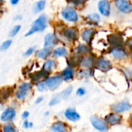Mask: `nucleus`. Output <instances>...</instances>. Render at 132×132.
Returning <instances> with one entry per match:
<instances>
[{
    "instance_id": "f257e3e1",
    "label": "nucleus",
    "mask_w": 132,
    "mask_h": 132,
    "mask_svg": "<svg viewBox=\"0 0 132 132\" xmlns=\"http://www.w3.org/2000/svg\"><path fill=\"white\" fill-rule=\"evenodd\" d=\"M46 22H47V17L45 15H40L38 19H36L34 21L31 29L27 32L26 36H29L30 35H32L35 32L43 31L46 28V26H47Z\"/></svg>"
},
{
    "instance_id": "f03ea898",
    "label": "nucleus",
    "mask_w": 132,
    "mask_h": 132,
    "mask_svg": "<svg viewBox=\"0 0 132 132\" xmlns=\"http://www.w3.org/2000/svg\"><path fill=\"white\" fill-rule=\"evenodd\" d=\"M63 17L70 22H77L78 20V15L77 12L71 7H67L62 12Z\"/></svg>"
},
{
    "instance_id": "7ed1b4c3",
    "label": "nucleus",
    "mask_w": 132,
    "mask_h": 132,
    "mask_svg": "<svg viewBox=\"0 0 132 132\" xmlns=\"http://www.w3.org/2000/svg\"><path fill=\"white\" fill-rule=\"evenodd\" d=\"M32 85L29 83H22L19 86L18 91L16 92V97L19 100H23L28 94V92L31 90Z\"/></svg>"
},
{
    "instance_id": "20e7f679",
    "label": "nucleus",
    "mask_w": 132,
    "mask_h": 132,
    "mask_svg": "<svg viewBox=\"0 0 132 132\" xmlns=\"http://www.w3.org/2000/svg\"><path fill=\"white\" fill-rule=\"evenodd\" d=\"M90 122H91L92 125L94 126V128L99 130V131H106L108 130L106 121H104V120L101 119L100 118H98L97 116L91 117L90 118Z\"/></svg>"
},
{
    "instance_id": "39448f33",
    "label": "nucleus",
    "mask_w": 132,
    "mask_h": 132,
    "mask_svg": "<svg viewBox=\"0 0 132 132\" xmlns=\"http://www.w3.org/2000/svg\"><path fill=\"white\" fill-rule=\"evenodd\" d=\"M45 83L49 89H50L51 90H54L61 84L62 78L60 76H55L53 77L47 78Z\"/></svg>"
},
{
    "instance_id": "423d86ee",
    "label": "nucleus",
    "mask_w": 132,
    "mask_h": 132,
    "mask_svg": "<svg viewBox=\"0 0 132 132\" xmlns=\"http://www.w3.org/2000/svg\"><path fill=\"white\" fill-rule=\"evenodd\" d=\"M115 5L124 13H130L132 12V5L127 0H115Z\"/></svg>"
},
{
    "instance_id": "0eeeda50",
    "label": "nucleus",
    "mask_w": 132,
    "mask_h": 132,
    "mask_svg": "<svg viewBox=\"0 0 132 132\" xmlns=\"http://www.w3.org/2000/svg\"><path fill=\"white\" fill-rule=\"evenodd\" d=\"M98 8H99V11L100 12L104 15V16H108L110 15L111 12V5L108 1L107 0H102L99 2L98 4Z\"/></svg>"
},
{
    "instance_id": "6e6552de",
    "label": "nucleus",
    "mask_w": 132,
    "mask_h": 132,
    "mask_svg": "<svg viewBox=\"0 0 132 132\" xmlns=\"http://www.w3.org/2000/svg\"><path fill=\"white\" fill-rule=\"evenodd\" d=\"M131 108V106L128 102H121L118 103L112 107V110L116 113H121L125 111H128Z\"/></svg>"
},
{
    "instance_id": "1a4fd4ad",
    "label": "nucleus",
    "mask_w": 132,
    "mask_h": 132,
    "mask_svg": "<svg viewBox=\"0 0 132 132\" xmlns=\"http://www.w3.org/2000/svg\"><path fill=\"white\" fill-rule=\"evenodd\" d=\"M63 34L70 40H75L78 37V30L76 28H66L63 29Z\"/></svg>"
},
{
    "instance_id": "9d476101",
    "label": "nucleus",
    "mask_w": 132,
    "mask_h": 132,
    "mask_svg": "<svg viewBox=\"0 0 132 132\" xmlns=\"http://www.w3.org/2000/svg\"><path fill=\"white\" fill-rule=\"evenodd\" d=\"M108 41L110 43L111 45L116 46V47H120L122 46L123 43H124V40L118 34H112L108 36Z\"/></svg>"
},
{
    "instance_id": "9b49d317",
    "label": "nucleus",
    "mask_w": 132,
    "mask_h": 132,
    "mask_svg": "<svg viewBox=\"0 0 132 132\" xmlns=\"http://www.w3.org/2000/svg\"><path fill=\"white\" fill-rule=\"evenodd\" d=\"M15 117V111L12 108H9L5 109L2 114L1 120L2 121H12Z\"/></svg>"
},
{
    "instance_id": "f8f14e48",
    "label": "nucleus",
    "mask_w": 132,
    "mask_h": 132,
    "mask_svg": "<svg viewBox=\"0 0 132 132\" xmlns=\"http://www.w3.org/2000/svg\"><path fill=\"white\" fill-rule=\"evenodd\" d=\"M105 120H106V122L110 124V125H118L119 123H121V116L118 114H110L106 116L105 118Z\"/></svg>"
},
{
    "instance_id": "ddd939ff",
    "label": "nucleus",
    "mask_w": 132,
    "mask_h": 132,
    "mask_svg": "<svg viewBox=\"0 0 132 132\" xmlns=\"http://www.w3.org/2000/svg\"><path fill=\"white\" fill-rule=\"evenodd\" d=\"M97 67L102 71H108L111 68V63L110 61L104 58H101L97 62Z\"/></svg>"
},
{
    "instance_id": "4468645a",
    "label": "nucleus",
    "mask_w": 132,
    "mask_h": 132,
    "mask_svg": "<svg viewBox=\"0 0 132 132\" xmlns=\"http://www.w3.org/2000/svg\"><path fill=\"white\" fill-rule=\"evenodd\" d=\"M65 116L68 120H70L71 121H77L80 118L79 114L73 108L67 109L65 112Z\"/></svg>"
},
{
    "instance_id": "2eb2a0df",
    "label": "nucleus",
    "mask_w": 132,
    "mask_h": 132,
    "mask_svg": "<svg viewBox=\"0 0 132 132\" xmlns=\"http://www.w3.org/2000/svg\"><path fill=\"white\" fill-rule=\"evenodd\" d=\"M56 43V39L53 34H47L45 36V40H44V46L51 48Z\"/></svg>"
},
{
    "instance_id": "dca6fc26",
    "label": "nucleus",
    "mask_w": 132,
    "mask_h": 132,
    "mask_svg": "<svg viewBox=\"0 0 132 132\" xmlns=\"http://www.w3.org/2000/svg\"><path fill=\"white\" fill-rule=\"evenodd\" d=\"M48 76H49V72H47V71H46V70H43V71L37 72V73H35L34 74H32V81H34V82L39 83V82H40L43 79L46 78Z\"/></svg>"
},
{
    "instance_id": "f3484780",
    "label": "nucleus",
    "mask_w": 132,
    "mask_h": 132,
    "mask_svg": "<svg viewBox=\"0 0 132 132\" xmlns=\"http://www.w3.org/2000/svg\"><path fill=\"white\" fill-rule=\"evenodd\" d=\"M50 53H51L50 48L45 47V48L43 49V50H40L36 51V56H37L38 58L45 60V59H46V58L50 55Z\"/></svg>"
},
{
    "instance_id": "a211bd4d",
    "label": "nucleus",
    "mask_w": 132,
    "mask_h": 132,
    "mask_svg": "<svg viewBox=\"0 0 132 132\" xmlns=\"http://www.w3.org/2000/svg\"><path fill=\"white\" fill-rule=\"evenodd\" d=\"M94 34V29H87L83 31V32H82V38H83V39L85 42L89 43L91 40Z\"/></svg>"
},
{
    "instance_id": "6ab92c4d",
    "label": "nucleus",
    "mask_w": 132,
    "mask_h": 132,
    "mask_svg": "<svg viewBox=\"0 0 132 132\" xmlns=\"http://www.w3.org/2000/svg\"><path fill=\"white\" fill-rule=\"evenodd\" d=\"M111 53H112L113 56L115 59H122V58H125L127 56L126 52L123 49H121V48H115V49H114L111 51Z\"/></svg>"
},
{
    "instance_id": "aec40b11",
    "label": "nucleus",
    "mask_w": 132,
    "mask_h": 132,
    "mask_svg": "<svg viewBox=\"0 0 132 132\" xmlns=\"http://www.w3.org/2000/svg\"><path fill=\"white\" fill-rule=\"evenodd\" d=\"M80 65L83 67L90 68L94 66V59L91 56H85L81 60Z\"/></svg>"
},
{
    "instance_id": "412c9836",
    "label": "nucleus",
    "mask_w": 132,
    "mask_h": 132,
    "mask_svg": "<svg viewBox=\"0 0 132 132\" xmlns=\"http://www.w3.org/2000/svg\"><path fill=\"white\" fill-rule=\"evenodd\" d=\"M51 130L53 131H58V132H64L67 131V128L65 124H63V122L58 121L56 122L55 124H53L51 127Z\"/></svg>"
},
{
    "instance_id": "4be33fe9",
    "label": "nucleus",
    "mask_w": 132,
    "mask_h": 132,
    "mask_svg": "<svg viewBox=\"0 0 132 132\" xmlns=\"http://www.w3.org/2000/svg\"><path fill=\"white\" fill-rule=\"evenodd\" d=\"M45 5H46V1L45 0H40L39 2H37L34 5V12L37 13V12L43 11V9L45 8Z\"/></svg>"
},
{
    "instance_id": "5701e85b",
    "label": "nucleus",
    "mask_w": 132,
    "mask_h": 132,
    "mask_svg": "<svg viewBox=\"0 0 132 132\" xmlns=\"http://www.w3.org/2000/svg\"><path fill=\"white\" fill-rule=\"evenodd\" d=\"M11 94V90L9 88H3L0 90V100L5 101Z\"/></svg>"
},
{
    "instance_id": "b1692460",
    "label": "nucleus",
    "mask_w": 132,
    "mask_h": 132,
    "mask_svg": "<svg viewBox=\"0 0 132 132\" xmlns=\"http://www.w3.org/2000/svg\"><path fill=\"white\" fill-rule=\"evenodd\" d=\"M62 74H63V79L65 80H70V79L73 78L74 73H73V70L72 69L67 68L65 70H63V72Z\"/></svg>"
},
{
    "instance_id": "393cba45",
    "label": "nucleus",
    "mask_w": 132,
    "mask_h": 132,
    "mask_svg": "<svg viewBox=\"0 0 132 132\" xmlns=\"http://www.w3.org/2000/svg\"><path fill=\"white\" fill-rule=\"evenodd\" d=\"M53 55L55 56H66L67 55V50L63 47H59L53 51Z\"/></svg>"
},
{
    "instance_id": "a878e982",
    "label": "nucleus",
    "mask_w": 132,
    "mask_h": 132,
    "mask_svg": "<svg viewBox=\"0 0 132 132\" xmlns=\"http://www.w3.org/2000/svg\"><path fill=\"white\" fill-rule=\"evenodd\" d=\"M55 65H56V63H55L53 60H47V61L44 63L43 68L44 70H46V71H47V72H50L52 69H53V67H55Z\"/></svg>"
},
{
    "instance_id": "bb28decb",
    "label": "nucleus",
    "mask_w": 132,
    "mask_h": 132,
    "mask_svg": "<svg viewBox=\"0 0 132 132\" xmlns=\"http://www.w3.org/2000/svg\"><path fill=\"white\" fill-rule=\"evenodd\" d=\"M72 91H73V87L70 86L67 89H65L63 91H62V93L60 94V97L63 99H67L70 97V95L71 94Z\"/></svg>"
},
{
    "instance_id": "cd10ccee",
    "label": "nucleus",
    "mask_w": 132,
    "mask_h": 132,
    "mask_svg": "<svg viewBox=\"0 0 132 132\" xmlns=\"http://www.w3.org/2000/svg\"><path fill=\"white\" fill-rule=\"evenodd\" d=\"M89 51H90V48L86 45H80L77 47V53L80 54H85L89 53Z\"/></svg>"
},
{
    "instance_id": "c85d7f7f",
    "label": "nucleus",
    "mask_w": 132,
    "mask_h": 132,
    "mask_svg": "<svg viewBox=\"0 0 132 132\" xmlns=\"http://www.w3.org/2000/svg\"><path fill=\"white\" fill-rule=\"evenodd\" d=\"M11 44H12V40H5L0 46V51H5V50H6L7 49H9L10 47Z\"/></svg>"
},
{
    "instance_id": "c756f323",
    "label": "nucleus",
    "mask_w": 132,
    "mask_h": 132,
    "mask_svg": "<svg viewBox=\"0 0 132 132\" xmlns=\"http://www.w3.org/2000/svg\"><path fill=\"white\" fill-rule=\"evenodd\" d=\"M20 29H21V26H19V25L14 26V27L12 29V30L10 31V34H9V36H15V35L19 32Z\"/></svg>"
},
{
    "instance_id": "7c9ffc66",
    "label": "nucleus",
    "mask_w": 132,
    "mask_h": 132,
    "mask_svg": "<svg viewBox=\"0 0 132 132\" xmlns=\"http://www.w3.org/2000/svg\"><path fill=\"white\" fill-rule=\"evenodd\" d=\"M87 18L94 22H98L100 21V16L97 14H91L87 16Z\"/></svg>"
},
{
    "instance_id": "2f4dec72",
    "label": "nucleus",
    "mask_w": 132,
    "mask_h": 132,
    "mask_svg": "<svg viewBox=\"0 0 132 132\" xmlns=\"http://www.w3.org/2000/svg\"><path fill=\"white\" fill-rule=\"evenodd\" d=\"M60 97L59 96L53 97L50 102V106H54V105L57 104L58 103H60Z\"/></svg>"
},
{
    "instance_id": "473e14b6",
    "label": "nucleus",
    "mask_w": 132,
    "mask_h": 132,
    "mask_svg": "<svg viewBox=\"0 0 132 132\" xmlns=\"http://www.w3.org/2000/svg\"><path fill=\"white\" fill-rule=\"evenodd\" d=\"M3 131L5 132H15L16 131V130H15V128L12 126V125H5L4 127H3Z\"/></svg>"
},
{
    "instance_id": "72a5a7b5",
    "label": "nucleus",
    "mask_w": 132,
    "mask_h": 132,
    "mask_svg": "<svg viewBox=\"0 0 132 132\" xmlns=\"http://www.w3.org/2000/svg\"><path fill=\"white\" fill-rule=\"evenodd\" d=\"M37 87H38V90H39V91H44V90L46 89V87H47L46 83H45V82H41V81L38 83Z\"/></svg>"
},
{
    "instance_id": "f704fd0d",
    "label": "nucleus",
    "mask_w": 132,
    "mask_h": 132,
    "mask_svg": "<svg viewBox=\"0 0 132 132\" xmlns=\"http://www.w3.org/2000/svg\"><path fill=\"white\" fill-rule=\"evenodd\" d=\"M87 0H68L69 2L75 5H83L84 3H85Z\"/></svg>"
},
{
    "instance_id": "c9c22d12",
    "label": "nucleus",
    "mask_w": 132,
    "mask_h": 132,
    "mask_svg": "<svg viewBox=\"0 0 132 132\" xmlns=\"http://www.w3.org/2000/svg\"><path fill=\"white\" fill-rule=\"evenodd\" d=\"M34 50H35V47H30V48H29V49L27 50V51L25 53V55H26V56H29V55H31V54L34 52Z\"/></svg>"
},
{
    "instance_id": "e433bc0d",
    "label": "nucleus",
    "mask_w": 132,
    "mask_h": 132,
    "mask_svg": "<svg viewBox=\"0 0 132 132\" xmlns=\"http://www.w3.org/2000/svg\"><path fill=\"white\" fill-rule=\"evenodd\" d=\"M77 94L79 95V96H83L84 94H85V90L84 88H79L77 91Z\"/></svg>"
},
{
    "instance_id": "4c0bfd02",
    "label": "nucleus",
    "mask_w": 132,
    "mask_h": 132,
    "mask_svg": "<svg viewBox=\"0 0 132 132\" xmlns=\"http://www.w3.org/2000/svg\"><path fill=\"white\" fill-rule=\"evenodd\" d=\"M32 126V123H29L28 121H25L24 123H23V127L26 128H31Z\"/></svg>"
},
{
    "instance_id": "58836bf2",
    "label": "nucleus",
    "mask_w": 132,
    "mask_h": 132,
    "mask_svg": "<svg viewBox=\"0 0 132 132\" xmlns=\"http://www.w3.org/2000/svg\"><path fill=\"white\" fill-rule=\"evenodd\" d=\"M80 74L82 76V77H89L90 76V73L88 71H86V70H82L80 71Z\"/></svg>"
},
{
    "instance_id": "ea45409f",
    "label": "nucleus",
    "mask_w": 132,
    "mask_h": 132,
    "mask_svg": "<svg viewBox=\"0 0 132 132\" xmlns=\"http://www.w3.org/2000/svg\"><path fill=\"white\" fill-rule=\"evenodd\" d=\"M29 113L28 111H25V112L22 114V117L23 118H27L29 117Z\"/></svg>"
},
{
    "instance_id": "a19ab883",
    "label": "nucleus",
    "mask_w": 132,
    "mask_h": 132,
    "mask_svg": "<svg viewBox=\"0 0 132 132\" xmlns=\"http://www.w3.org/2000/svg\"><path fill=\"white\" fill-rule=\"evenodd\" d=\"M127 45H128V46H129L130 48H132V38L128 40V42H127Z\"/></svg>"
},
{
    "instance_id": "79ce46f5",
    "label": "nucleus",
    "mask_w": 132,
    "mask_h": 132,
    "mask_svg": "<svg viewBox=\"0 0 132 132\" xmlns=\"http://www.w3.org/2000/svg\"><path fill=\"white\" fill-rule=\"evenodd\" d=\"M43 97H38V98L36 99V104H39L41 101H43Z\"/></svg>"
},
{
    "instance_id": "37998d69",
    "label": "nucleus",
    "mask_w": 132,
    "mask_h": 132,
    "mask_svg": "<svg viewBox=\"0 0 132 132\" xmlns=\"http://www.w3.org/2000/svg\"><path fill=\"white\" fill-rule=\"evenodd\" d=\"M19 0H11V3H12V5H16V4L19 2Z\"/></svg>"
},
{
    "instance_id": "c03bdc74",
    "label": "nucleus",
    "mask_w": 132,
    "mask_h": 132,
    "mask_svg": "<svg viewBox=\"0 0 132 132\" xmlns=\"http://www.w3.org/2000/svg\"><path fill=\"white\" fill-rule=\"evenodd\" d=\"M131 123H132V116L131 117Z\"/></svg>"
},
{
    "instance_id": "a18cd8bd",
    "label": "nucleus",
    "mask_w": 132,
    "mask_h": 132,
    "mask_svg": "<svg viewBox=\"0 0 132 132\" xmlns=\"http://www.w3.org/2000/svg\"><path fill=\"white\" fill-rule=\"evenodd\" d=\"M131 58H132V52H131Z\"/></svg>"
}]
</instances>
